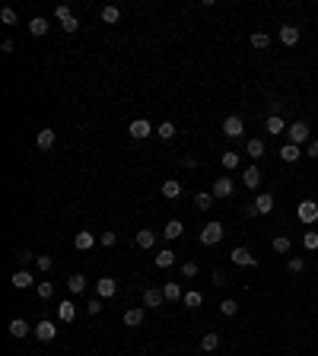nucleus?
<instances>
[{
	"mask_svg": "<svg viewBox=\"0 0 318 356\" xmlns=\"http://www.w3.org/2000/svg\"><path fill=\"white\" fill-rule=\"evenodd\" d=\"M220 239H223V223H207L201 229V242H204V245H217Z\"/></svg>",
	"mask_w": 318,
	"mask_h": 356,
	"instance_id": "f257e3e1",
	"label": "nucleus"
},
{
	"mask_svg": "<svg viewBox=\"0 0 318 356\" xmlns=\"http://www.w3.org/2000/svg\"><path fill=\"white\" fill-rule=\"evenodd\" d=\"M127 134L137 137V140H143V137L153 134V124H150L147 118H137V121H131V124H127Z\"/></svg>",
	"mask_w": 318,
	"mask_h": 356,
	"instance_id": "f03ea898",
	"label": "nucleus"
},
{
	"mask_svg": "<svg viewBox=\"0 0 318 356\" xmlns=\"http://www.w3.org/2000/svg\"><path fill=\"white\" fill-rule=\"evenodd\" d=\"M309 140V124L306 121H296V124H290V143H306Z\"/></svg>",
	"mask_w": 318,
	"mask_h": 356,
	"instance_id": "7ed1b4c3",
	"label": "nucleus"
},
{
	"mask_svg": "<svg viewBox=\"0 0 318 356\" xmlns=\"http://www.w3.org/2000/svg\"><path fill=\"white\" fill-rule=\"evenodd\" d=\"M318 220V204L315 201H303L299 204V223H315Z\"/></svg>",
	"mask_w": 318,
	"mask_h": 356,
	"instance_id": "20e7f679",
	"label": "nucleus"
},
{
	"mask_svg": "<svg viewBox=\"0 0 318 356\" xmlns=\"http://www.w3.org/2000/svg\"><path fill=\"white\" fill-rule=\"evenodd\" d=\"M242 131H245V127H242V118L229 115L226 121H223V134H226V137H242Z\"/></svg>",
	"mask_w": 318,
	"mask_h": 356,
	"instance_id": "39448f33",
	"label": "nucleus"
},
{
	"mask_svg": "<svg viewBox=\"0 0 318 356\" xmlns=\"http://www.w3.org/2000/svg\"><path fill=\"white\" fill-rule=\"evenodd\" d=\"M54 334H57V331H54V325H51V321L41 318L38 325H35V337H38L41 344H45V341H54Z\"/></svg>",
	"mask_w": 318,
	"mask_h": 356,
	"instance_id": "423d86ee",
	"label": "nucleus"
},
{
	"mask_svg": "<svg viewBox=\"0 0 318 356\" xmlns=\"http://www.w3.org/2000/svg\"><path fill=\"white\" fill-rule=\"evenodd\" d=\"M35 146L41 153H48L51 146H54V131H51V127H45V131H38V137H35Z\"/></svg>",
	"mask_w": 318,
	"mask_h": 356,
	"instance_id": "0eeeda50",
	"label": "nucleus"
},
{
	"mask_svg": "<svg viewBox=\"0 0 318 356\" xmlns=\"http://www.w3.org/2000/svg\"><path fill=\"white\" fill-rule=\"evenodd\" d=\"M162 299H166L162 290H147V293H143V306H147V309H159Z\"/></svg>",
	"mask_w": 318,
	"mask_h": 356,
	"instance_id": "6e6552de",
	"label": "nucleus"
},
{
	"mask_svg": "<svg viewBox=\"0 0 318 356\" xmlns=\"http://www.w3.org/2000/svg\"><path fill=\"white\" fill-rule=\"evenodd\" d=\"M73 245L80 248V251H89L92 245H96V239H92V232L89 229H83V232H76V239H73Z\"/></svg>",
	"mask_w": 318,
	"mask_h": 356,
	"instance_id": "1a4fd4ad",
	"label": "nucleus"
},
{
	"mask_svg": "<svg viewBox=\"0 0 318 356\" xmlns=\"http://www.w3.org/2000/svg\"><path fill=\"white\" fill-rule=\"evenodd\" d=\"M242 181H245V188H258V185H261V169H258V166H248L245 175H242Z\"/></svg>",
	"mask_w": 318,
	"mask_h": 356,
	"instance_id": "9d476101",
	"label": "nucleus"
},
{
	"mask_svg": "<svg viewBox=\"0 0 318 356\" xmlns=\"http://www.w3.org/2000/svg\"><path fill=\"white\" fill-rule=\"evenodd\" d=\"M233 194V181L229 178H217L213 181V197H229Z\"/></svg>",
	"mask_w": 318,
	"mask_h": 356,
	"instance_id": "9b49d317",
	"label": "nucleus"
},
{
	"mask_svg": "<svg viewBox=\"0 0 318 356\" xmlns=\"http://www.w3.org/2000/svg\"><path fill=\"white\" fill-rule=\"evenodd\" d=\"M96 290H99V296H102V299H108V296H115L118 286H115V280H111V277H102V280L96 283Z\"/></svg>",
	"mask_w": 318,
	"mask_h": 356,
	"instance_id": "f8f14e48",
	"label": "nucleus"
},
{
	"mask_svg": "<svg viewBox=\"0 0 318 356\" xmlns=\"http://www.w3.org/2000/svg\"><path fill=\"white\" fill-rule=\"evenodd\" d=\"M283 127H287V124H283V118H280V115H271L268 121H264V131H268V134H274V137H277V134H283Z\"/></svg>",
	"mask_w": 318,
	"mask_h": 356,
	"instance_id": "ddd939ff",
	"label": "nucleus"
},
{
	"mask_svg": "<svg viewBox=\"0 0 318 356\" xmlns=\"http://www.w3.org/2000/svg\"><path fill=\"white\" fill-rule=\"evenodd\" d=\"M182 194V185H178L175 178H169V181H162V197H169V201H175V197Z\"/></svg>",
	"mask_w": 318,
	"mask_h": 356,
	"instance_id": "4468645a",
	"label": "nucleus"
},
{
	"mask_svg": "<svg viewBox=\"0 0 318 356\" xmlns=\"http://www.w3.org/2000/svg\"><path fill=\"white\" fill-rule=\"evenodd\" d=\"M57 318H61V321H73V318H76V306H73L70 299L57 306Z\"/></svg>",
	"mask_w": 318,
	"mask_h": 356,
	"instance_id": "2eb2a0df",
	"label": "nucleus"
},
{
	"mask_svg": "<svg viewBox=\"0 0 318 356\" xmlns=\"http://www.w3.org/2000/svg\"><path fill=\"white\" fill-rule=\"evenodd\" d=\"M280 41H283V45H296V41H299V29H296V25H283V29H280Z\"/></svg>",
	"mask_w": 318,
	"mask_h": 356,
	"instance_id": "dca6fc26",
	"label": "nucleus"
},
{
	"mask_svg": "<svg viewBox=\"0 0 318 356\" xmlns=\"http://www.w3.org/2000/svg\"><path fill=\"white\" fill-rule=\"evenodd\" d=\"M10 283L16 286V290H25V286H32V274H25V271H16L10 277Z\"/></svg>",
	"mask_w": 318,
	"mask_h": 356,
	"instance_id": "f3484780",
	"label": "nucleus"
},
{
	"mask_svg": "<svg viewBox=\"0 0 318 356\" xmlns=\"http://www.w3.org/2000/svg\"><path fill=\"white\" fill-rule=\"evenodd\" d=\"M182 232H185V226H182V223H178V220H169V223H166V229H162V236H166V239H178Z\"/></svg>",
	"mask_w": 318,
	"mask_h": 356,
	"instance_id": "a211bd4d",
	"label": "nucleus"
},
{
	"mask_svg": "<svg viewBox=\"0 0 318 356\" xmlns=\"http://www.w3.org/2000/svg\"><path fill=\"white\" fill-rule=\"evenodd\" d=\"M137 245H140V248H153V245H156V236H153V232L150 229H140V232H137Z\"/></svg>",
	"mask_w": 318,
	"mask_h": 356,
	"instance_id": "6ab92c4d",
	"label": "nucleus"
},
{
	"mask_svg": "<svg viewBox=\"0 0 318 356\" xmlns=\"http://www.w3.org/2000/svg\"><path fill=\"white\" fill-rule=\"evenodd\" d=\"M162 293H166V299H169V302L185 299V293H182V286H178V283H166V286H162Z\"/></svg>",
	"mask_w": 318,
	"mask_h": 356,
	"instance_id": "aec40b11",
	"label": "nucleus"
},
{
	"mask_svg": "<svg viewBox=\"0 0 318 356\" xmlns=\"http://www.w3.org/2000/svg\"><path fill=\"white\" fill-rule=\"evenodd\" d=\"M217 347H220V334H204L201 337V350H207V353H213V350H217Z\"/></svg>",
	"mask_w": 318,
	"mask_h": 356,
	"instance_id": "412c9836",
	"label": "nucleus"
},
{
	"mask_svg": "<svg viewBox=\"0 0 318 356\" xmlns=\"http://www.w3.org/2000/svg\"><path fill=\"white\" fill-rule=\"evenodd\" d=\"M233 261H236V264H248V267H255V264H258L255 258L248 255V248H236V251H233Z\"/></svg>",
	"mask_w": 318,
	"mask_h": 356,
	"instance_id": "4be33fe9",
	"label": "nucleus"
},
{
	"mask_svg": "<svg viewBox=\"0 0 318 356\" xmlns=\"http://www.w3.org/2000/svg\"><path fill=\"white\" fill-rule=\"evenodd\" d=\"M280 159H283V162H296V159H299V146H296V143H287V146L280 150Z\"/></svg>",
	"mask_w": 318,
	"mask_h": 356,
	"instance_id": "5701e85b",
	"label": "nucleus"
},
{
	"mask_svg": "<svg viewBox=\"0 0 318 356\" xmlns=\"http://www.w3.org/2000/svg\"><path fill=\"white\" fill-rule=\"evenodd\" d=\"M255 207H258L261 213H271V210H274V194H258Z\"/></svg>",
	"mask_w": 318,
	"mask_h": 356,
	"instance_id": "b1692460",
	"label": "nucleus"
},
{
	"mask_svg": "<svg viewBox=\"0 0 318 356\" xmlns=\"http://www.w3.org/2000/svg\"><path fill=\"white\" fill-rule=\"evenodd\" d=\"M143 321V309H131V312H124V325L127 328H137Z\"/></svg>",
	"mask_w": 318,
	"mask_h": 356,
	"instance_id": "393cba45",
	"label": "nucleus"
},
{
	"mask_svg": "<svg viewBox=\"0 0 318 356\" xmlns=\"http://www.w3.org/2000/svg\"><path fill=\"white\" fill-rule=\"evenodd\" d=\"M10 334H13V337H25V334H29V325H25L22 318H13V321H10Z\"/></svg>",
	"mask_w": 318,
	"mask_h": 356,
	"instance_id": "a878e982",
	"label": "nucleus"
},
{
	"mask_svg": "<svg viewBox=\"0 0 318 356\" xmlns=\"http://www.w3.org/2000/svg\"><path fill=\"white\" fill-rule=\"evenodd\" d=\"M29 32H32V35H45V32H48V22L41 19V16H35V19L29 22Z\"/></svg>",
	"mask_w": 318,
	"mask_h": 356,
	"instance_id": "bb28decb",
	"label": "nucleus"
},
{
	"mask_svg": "<svg viewBox=\"0 0 318 356\" xmlns=\"http://www.w3.org/2000/svg\"><path fill=\"white\" fill-rule=\"evenodd\" d=\"M156 134L162 137V140H172V137H175V124H172V121H162V124L156 127Z\"/></svg>",
	"mask_w": 318,
	"mask_h": 356,
	"instance_id": "cd10ccee",
	"label": "nucleus"
},
{
	"mask_svg": "<svg viewBox=\"0 0 318 356\" xmlns=\"http://www.w3.org/2000/svg\"><path fill=\"white\" fill-rule=\"evenodd\" d=\"M67 286H70V293H83V290H86V277H80V274H73L70 280H67Z\"/></svg>",
	"mask_w": 318,
	"mask_h": 356,
	"instance_id": "c85d7f7f",
	"label": "nucleus"
},
{
	"mask_svg": "<svg viewBox=\"0 0 318 356\" xmlns=\"http://www.w3.org/2000/svg\"><path fill=\"white\" fill-rule=\"evenodd\" d=\"M268 45H271V38L264 35V32H255V35H252V48H258V51H264V48H268Z\"/></svg>",
	"mask_w": 318,
	"mask_h": 356,
	"instance_id": "c756f323",
	"label": "nucleus"
},
{
	"mask_svg": "<svg viewBox=\"0 0 318 356\" xmlns=\"http://www.w3.org/2000/svg\"><path fill=\"white\" fill-rule=\"evenodd\" d=\"M248 156H255V159H258V156H264V143L258 140V137H252V140H248Z\"/></svg>",
	"mask_w": 318,
	"mask_h": 356,
	"instance_id": "7c9ffc66",
	"label": "nucleus"
},
{
	"mask_svg": "<svg viewBox=\"0 0 318 356\" xmlns=\"http://www.w3.org/2000/svg\"><path fill=\"white\" fill-rule=\"evenodd\" d=\"M102 19H105V22H118V19H121V10H118V6H105V10H102Z\"/></svg>",
	"mask_w": 318,
	"mask_h": 356,
	"instance_id": "2f4dec72",
	"label": "nucleus"
},
{
	"mask_svg": "<svg viewBox=\"0 0 318 356\" xmlns=\"http://www.w3.org/2000/svg\"><path fill=\"white\" fill-rule=\"evenodd\" d=\"M220 312H223V315H236V312H239V302H236V299H223V302H220Z\"/></svg>",
	"mask_w": 318,
	"mask_h": 356,
	"instance_id": "473e14b6",
	"label": "nucleus"
},
{
	"mask_svg": "<svg viewBox=\"0 0 318 356\" xmlns=\"http://www.w3.org/2000/svg\"><path fill=\"white\" fill-rule=\"evenodd\" d=\"M61 25H64V32H76V29H80V22H76L73 13H67L64 19H61Z\"/></svg>",
	"mask_w": 318,
	"mask_h": 356,
	"instance_id": "72a5a7b5",
	"label": "nucleus"
},
{
	"mask_svg": "<svg viewBox=\"0 0 318 356\" xmlns=\"http://www.w3.org/2000/svg\"><path fill=\"white\" fill-rule=\"evenodd\" d=\"M172 261H175L172 251H159V255H156V267H172Z\"/></svg>",
	"mask_w": 318,
	"mask_h": 356,
	"instance_id": "f704fd0d",
	"label": "nucleus"
},
{
	"mask_svg": "<svg viewBox=\"0 0 318 356\" xmlns=\"http://www.w3.org/2000/svg\"><path fill=\"white\" fill-rule=\"evenodd\" d=\"M35 290H38V296H41V299H51V296H54V286H51L48 280H41Z\"/></svg>",
	"mask_w": 318,
	"mask_h": 356,
	"instance_id": "c9c22d12",
	"label": "nucleus"
},
{
	"mask_svg": "<svg viewBox=\"0 0 318 356\" xmlns=\"http://www.w3.org/2000/svg\"><path fill=\"white\" fill-rule=\"evenodd\" d=\"M197 210H210V207H213V194H197Z\"/></svg>",
	"mask_w": 318,
	"mask_h": 356,
	"instance_id": "e433bc0d",
	"label": "nucleus"
},
{
	"mask_svg": "<svg viewBox=\"0 0 318 356\" xmlns=\"http://www.w3.org/2000/svg\"><path fill=\"white\" fill-rule=\"evenodd\" d=\"M201 302H204V296H201V293H185V306H191V309H197V306H201Z\"/></svg>",
	"mask_w": 318,
	"mask_h": 356,
	"instance_id": "4c0bfd02",
	"label": "nucleus"
},
{
	"mask_svg": "<svg viewBox=\"0 0 318 356\" xmlns=\"http://www.w3.org/2000/svg\"><path fill=\"white\" fill-rule=\"evenodd\" d=\"M274 251L287 255V251H290V239H287V236H277V239H274Z\"/></svg>",
	"mask_w": 318,
	"mask_h": 356,
	"instance_id": "58836bf2",
	"label": "nucleus"
},
{
	"mask_svg": "<svg viewBox=\"0 0 318 356\" xmlns=\"http://www.w3.org/2000/svg\"><path fill=\"white\" fill-rule=\"evenodd\" d=\"M223 169H239V156L236 153H223Z\"/></svg>",
	"mask_w": 318,
	"mask_h": 356,
	"instance_id": "ea45409f",
	"label": "nucleus"
},
{
	"mask_svg": "<svg viewBox=\"0 0 318 356\" xmlns=\"http://www.w3.org/2000/svg\"><path fill=\"white\" fill-rule=\"evenodd\" d=\"M115 242H118V236H115L111 229H105V232H102V245H105V248H111Z\"/></svg>",
	"mask_w": 318,
	"mask_h": 356,
	"instance_id": "a19ab883",
	"label": "nucleus"
},
{
	"mask_svg": "<svg viewBox=\"0 0 318 356\" xmlns=\"http://www.w3.org/2000/svg\"><path fill=\"white\" fill-rule=\"evenodd\" d=\"M303 242H306V248H309V251L318 248V232H306V239H303Z\"/></svg>",
	"mask_w": 318,
	"mask_h": 356,
	"instance_id": "79ce46f5",
	"label": "nucleus"
},
{
	"mask_svg": "<svg viewBox=\"0 0 318 356\" xmlns=\"http://www.w3.org/2000/svg\"><path fill=\"white\" fill-rule=\"evenodd\" d=\"M182 274H185V277H197V264H194V261H185V264H182Z\"/></svg>",
	"mask_w": 318,
	"mask_h": 356,
	"instance_id": "37998d69",
	"label": "nucleus"
},
{
	"mask_svg": "<svg viewBox=\"0 0 318 356\" xmlns=\"http://www.w3.org/2000/svg\"><path fill=\"white\" fill-rule=\"evenodd\" d=\"M287 267H290V271H293V274H299V271H303L306 264H303V258H290V264H287Z\"/></svg>",
	"mask_w": 318,
	"mask_h": 356,
	"instance_id": "c03bdc74",
	"label": "nucleus"
},
{
	"mask_svg": "<svg viewBox=\"0 0 318 356\" xmlns=\"http://www.w3.org/2000/svg\"><path fill=\"white\" fill-rule=\"evenodd\" d=\"M86 312H89V315H92V318H96V315H99V312H102V302H99V299H92V302H89V306H86Z\"/></svg>",
	"mask_w": 318,
	"mask_h": 356,
	"instance_id": "a18cd8bd",
	"label": "nucleus"
},
{
	"mask_svg": "<svg viewBox=\"0 0 318 356\" xmlns=\"http://www.w3.org/2000/svg\"><path fill=\"white\" fill-rule=\"evenodd\" d=\"M0 22L13 25V22H16V13H13V10H3V13H0Z\"/></svg>",
	"mask_w": 318,
	"mask_h": 356,
	"instance_id": "49530a36",
	"label": "nucleus"
},
{
	"mask_svg": "<svg viewBox=\"0 0 318 356\" xmlns=\"http://www.w3.org/2000/svg\"><path fill=\"white\" fill-rule=\"evenodd\" d=\"M35 264L41 267V271H48V267H51V258H48V255H38V258H35Z\"/></svg>",
	"mask_w": 318,
	"mask_h": 356,
	"instance_id": "de8ad7c7",
	"label": "nucleus"
},
{
	"mask_svg": "<svg viewBox=\"0 0 318 356\" xmlns=\"http://www.w3.org/2000/svg\"><path fill=\"white\" fill-rule=\"evenodd\" d=\"M245 216H248V220H255V216H261V210H258L255 204H248V207H245Z\"/></svg>",
	"mask_w": 318,
	"mask_h": 356,
	"instance_id": "09e8293b",
	"label": "nucleus"
},
{
	"mask_svg": "<svg viewBox=\"0 0 318 356\" xmlns=\"http://www.w3.org/2000/svg\"><path fill=\"white\" fill-rule=\"evenodd\" d=\"M309 156H312V159H318V140L309 143Z\"/></svg>",
	"mask_w": 318,
	"mask_h": 356,
	"instance_id": "8fccbe9b",
	"label": "nucleus"
}]
</instances>
